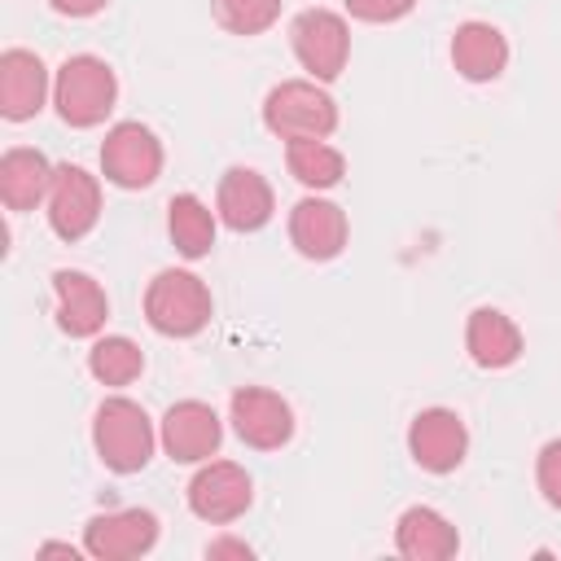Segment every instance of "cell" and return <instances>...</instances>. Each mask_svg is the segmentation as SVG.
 Wrapping results in <instances>:
<instances>
[{
  "instance_id": "cell-12",
  "label": "cell",
  "mask_w": 561,
  "mask_h": 561,
  "mask_svg": "<svg viewBox=\"0 0 561 561\" xmlns=\"http://www.w3.org/2000/svg\"><path fill=\"white\" fill-rule=\"evenodd\" d=\"M408 451L425 473H451L469 451V430L451 408H425L408 425Z\"/></svg>"
},
{
  "instance_id": "cell-24",
  "label": "cell",
  "mask_w": 561,
  "mask_h": 561,
  "mask_svg": "<svg viewBox=\"0 0 561 561\" xmlns=\"http://www.w3.org/2000/svg\"><path fill=\"white\" fill-rule=\"evenodd\" d=\"M210 13L228 35H263L280 18V0H210Z\"/></svg>"
},
{
  "instance_id": "cell-6",
  "label": "cell",
  "mask_w": 561,
  "mask_h": 561,
  "mask_svg": "<svg viewBox=\"0 0 561 561\" xmlns=\"http://www.w3.org/2000/svg\"><path fill=\"white\" fill-rule=\"evenodd\" d=\"M289 44H294L298 66L316 83H333L346 70L351 31H346V18L333 13V9H302L294 18V26H289Z\"/></svg>"
},
{
  "instance_id": "cell-28",
  "label": "cell",
  "mask_w": 561,
  "mask_h": 561,
  "mask_svg": "<svg viewBox=\"0 0 561 561\" xmlns=\"http://www.w3.org/2000/svg\"><path fill=\"white\" fill-rule=\"evenodd\" d=\"M206 557H210V561H215V557H241V561H250L254 548L241 543V539H210V543H206Z\"/></svg>"
},
{
  "instance_id": "cell-2",
  "label": "cell",
  "mask_w": 561,
  "mask_h": 561,
  "mask_svg": "<svg viewBox=\"0 0 561 561\" xmlns=\"http://www.w3.org/2000/svg\"><path fill=\"white\" fill-rule=\"evenodd\" d=\"M158 430L136 399H105L92 416V447L110 473H140L153 460Z\"/></svg>"
},
{
  "instance_id": "cell-20",
  "label": "cell",
  "mask_w": 561,
  "mask_h": 561,
  "mask_svg": "<svg viewBox=\"0 0 561 561\" xmlns=\"http://www.w3.org/2000/svg\"><path fill=\"white\" fill-rule=\"evenodd\" d=\"M53 162L39 153V149H26V145H13L4 149L0 158V202L9 210H35L39 202H48V188H53Z\"/></svg>"
},
{
  "instance_id": "cell-22",
  "label": "cell",
  "mask_w": 561,
  "mask_h": 561,
  "mask_svg": "<svg viewBox=\"0 0 561 561\" xmlns=\"http://www.w3.org/2000/svg\"><path fill=\"white\" fill-rule=\"evenodd\" d=\"M285 167L302 188H337L346 180V158L329 140H285Z\"/></svg>"
},
{
  "instance_id": "cell-16",
  "label": "cell",
  "mask_w": 561,
  "mask_h": 561,
  "mask_svg": "<svg viewBox=\"0 0 561 561\" xmlns=\"http://www.w3.org/2000/svg\"><path fill=\"white\" fill-rule=\"evenodd\" d=\"M53 298H57V329L66 337H101L110 320V298L88 272L75 267L53 272Z\"/></svg>"
},
{
  "instance_id": "cell-13",
  "label": "cell",
  "mask_w": 561,
  "mask_h": 561,
  "mask_svg": "<svg viewBox=\"0 0 561 561\" xmlns=\"http://www.w3.org/2000/svg\"><path fill=\"white\" fill-rule=\"evenodd\" d=\"M48 96H53V79H48V66L39 61V53L4 48L0 53V118L26 123L44 110Z\"/></svg>"
},
{
  "instance_id": "cell-19",
  "label": "cell",
  "mask_w": 561,
  "mask_h": 561,
  "mask_svg": "<svg viewBox=\"0 0 561 561\" xmlns=\"http://www.w3.org/2000/svg\"><path fill=\"white\" fill-rule=\"evenodd\" d=\"M394 548L408 561H447V557L460 552V535H456V526L438 508L412 504L394 522Z\"/></svg>"
},
{
  "instance_id": "cell-23",
  "label": "cell",
  "mask_w": 561,
  "mask_h": 561,
  "mask_svg": "<svg viewBox=\"0 0 561 561\" xmlns=\"http://www.w3.org/2000/svg\"><path fill=\"white\" fill-rule=\"evenodd\" d=\"M88 373L101 386H131L145 373V351L123 333H105L88 351Z\"/></svg>"
},
{
  "instance_id": "cell-21",
  "label": "cell",
  "mask_w": 561,
  "mask_h": 561,
  "mask_svg": "<svg viewBox=\"0 0 561 561\" xmlns=\"http://www.w3.org/2000/svg\"><path fill=\"white\" fill-rule=\"evenodd\" d=\"M167 232L184 259H206L215 245V210L197 193H175L167 202Z\"/></svg>"
},
{
  "instance_id": "cell-10",
  "label": "cell",
  "mask_w": 561,
  "mask_h": 561,
  "mask_svg": "<svg viewBox=\"0 0 561 561\" xmlns=\"http://www.w3.org/2000/svg\"><path fill=\"white\" fill-rule=\"evenodd\" d=\"M219 438H224V421L202 399H180L158 421V443H162V451L175 465H202V460H210L219 451Z\"/></svg>"
},
{
  "instance_id": "cell-18",
  "label": "cell",
  "mask_w": 561,
  "mask_h": 561,
  "mask_svg": "<svg viewBox=\"0 0 561 561\" xmlns=\"http://www.w3.org/2000/svg\"><path fill=\"white\" fill-rule=\"evenodd\" d=\"M451 66L469 83L500 79L504 66H508V39H504V31L491 26V22H478V18L473 22H460L456 35H451Z\"/></svg>"
},
{
  "instance_id": "cell-8",
  "label": "cell",
  "mask_w": 561,
  "mask_h": 561,
  "mask_svg": "<svg viewBox=\"0 0 561 561\" xmlns=\"http://www.w3.org/2000/svg\"><path fill=\"white\" fill-rule=\"evenodd\" d=\"M184 500H188L193 517H202L210 526H228L254 504V482L237 460H202V469L188 478Z\"/></svg>"
},
{
  "instance_id": "cell-7",
  "label": "cell",
  "mask_w": 561,
  "mask_h": 561,
  "mask_svg": "<svg viewBox=\"0 0 561 561\" xmlns=\"http://www.w3.org/2000/svg\"><path fill=\"white\" fill-rule=\"evenodd\" d=\"M48 210V228H53V237H61L66 245H75V241H83L92 228H96V219H101V184H96V175L92 171H83L79 162H61L57 171H53V188H48V202H44Z\"/></svg>"
},
{
  "instance_id": "cell-1",
  "label": "cell",
  "mask_w": 561,
  "mask_h": 561,
  "mask_svg": "<svg viewBox=\"0 0 561 561\" xmlns=\"http://www.w3.org/2000/svg\"><path fill=\"white\" fill-rule=\"evenodd\" d=\"M114 101H118V79H114L105 57L75 53V57H66L57 66V75H53V105H57V118L66 127H79V131L101 127L110 118Z\"/></svg>"
},
{
  "instance_id": "cell-9",
  "label": "cell",
  "mask_w": 561,
  "mask_h": 561,
  "mask_svg": "<svg viewBox=\"0 0 561 561\" xmlns=\"http://www.w3.org/2000/svg\"><path fill=\"white\" fill-rule=\"evenodd\" d=\"M232 434L254 451H276L294 438V408L267 386H241L228 399Z\"/></svg>"
},
{
  "instance_id": "cell-5",
  "label": "cell",
  "mask_w": 561,
  "mask_h": 561,
  "mask_svg": "<svg viewBox=\"0 0 561 561\" xmlns=\"http://www.w3.org/2000/svg\"><path fill=\"white\" fill-rule=\"evenodd\" d=\"M101 175L127 193L149 188L162 175V140L136 118L114 123L101 140Z\"/></svg>"
},
{
  "instance_id": "cell-26",
  "label": "cell",
  "mask_w": 561,
  "mask_h": 561,
  "mask_svg": "<svg viewBox=\"0 0 561 561\" xmlns=\"http://www.w3.org/2000/svg\"><path fill=\"white\" fill-rule=\"evenodd\" d=\"M342 4H346L351 18L373 22V26H381V22H399V18H408V13L416 9V0H342Z\"/></svg>"
},
{
  "instance_id": "cell-14",
  "label": "cell",
  "mask_w": 561,
  "mask_h": 561,
  "mask_svg": "<svg viewBox=\"0 0 561 561\" xmlns=\"http://www.w3.org/2000/svg\"><path fill=\"white\" fill-rule=\"evenodd\" d=\"M346 237H351V224H346V210L329 197H302L294 202L289 210V241L302 259L311 263H329L346 250Z\"/></svg>"
},
{
  "instance_id": "cell-29",
  "label": "cell",
  "mask_w": 561,
  "mask_h": 561,
  "mask_svg": "<svg viewBox=\"0 0 561 561\" xmlns=\"http://www.w3.org/2000/svg\"><path fill=\"white\" fill-rule=\"evenodd\" d=\"M35 552H39V557H70V561L79 557V548H75V543H39Z\"/></svg>"
},
{
  "instance_id": "cell-25",
  "label": "cell",
  "mask_w": 561,
  "mask_h": 561,
  "mask_svg": "<svg viewBox=\"0 0 561 561\" xmlns=\"http://www.w3.org/2000/svg\"><path fill=\"white\" fill-rule=\"evenodd\" d=\"M535 482L552 508H561V438H548L535 460Z\"/></svg>"
},
{
  "instance_id": "cell-4",
  "label": "cell",
  "mask_w": 561,
  "mask_h": 561,
  "mask_svg": "<svg viewBox=\"0 0 561 561\" xmlns=\"http://www.w3.org/2000/svg\"><path fill=\"white\" fill-rule=\"evenodd\" d=\"M210 289L184 267H162L145 289V320L162 337H197L210 324Z\"/></svg>"
},
{
  "instance_id": "cell-27",
  "label": "cell",
  "mask_w": 561,
  "mask_h": 561,
  "mask_svg": "<svg viewBox=\"0 0 561 561\" xmlns=\"http://www.w3.org/2000/svg\"><path fill=\"white\" fill-rule=\"evenodd\" d=\"M61 18H92V13H101L110 0H48Z\"/></svg>"
},
{
  "instance_id": "cell-11",
  "label": "cell",
  "mask_w": 561,
  "mask_h": 561,
  "mask_svg": "<svg viewBox=\"0 0 561 561\" xmlns=\"http://www.w3.org/2000/svg\"><path fill=\"white\" fill-rule=\"evenodd\" d=\"M158 517L149 508H110L83 522V552L96 561H131L153 552Z\"/></svg>"
},
{
  "instance_id": "cell-3",
  "label": "cell",
  "mask_w": 561,
  "mask_h": 561,
  "mask_svg": "<svg viewBox=\"0 0 561 561\" xmlns=\"http://www.w3.org/2000/svg\"><path fill=\"white\" fill-rule=\"evenodd\" d=\"M263 127L280 140H329L337 131V101L316 79H285L263 96Z\"/></svg>"
},
{
  "instance_id": "cell-15",
  "label": "cell",
  "mask_w": 561,
  "mask_h": 561,
  "mask_svg": "<svg viewBox=\"0 0 561 561\" xmlns=\"http://www.w3.org/2000/svg\"><path fill=\"white\" fill-rule=\"evenodd\" d=\"M276 210L272 184L254 167H228L215 188V215L232 232H259Z\"/></svg>"
},
{
  "instance_id": "cell-17",
  "label": "cell",
  "mask_w": 561,
  "mask_h": 561,
  "mask_svg": "<svg viewBox=\"0 0 561 561\" xmlns=\"http://www.w3.org/2000/svg\"><path fill=\"white\" fill-rule=\"evenodd\" d=\"M465 351L478 368L500 373V368H513L522 359L526 337L513 324V316H504L500 307H473L465 320Z\"/></svg>"
}]
</instances>
